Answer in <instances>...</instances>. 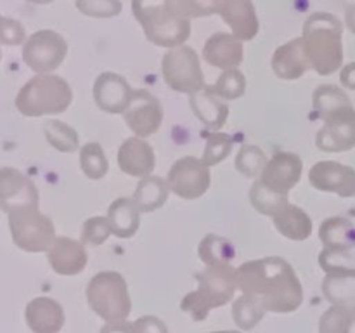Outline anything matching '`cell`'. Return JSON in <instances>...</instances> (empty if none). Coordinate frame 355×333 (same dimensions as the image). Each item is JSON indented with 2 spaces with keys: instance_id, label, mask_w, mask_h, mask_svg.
Returning <instances> with one entry per match:
<instances>
[{
  "instance_id": "27",
  "label": "cell",
  "mask_w": 355,
  "mask_h": 333,
  "mask_svg": "<svg viewBox=\"0 0 355 333\" xmlns=\"http://www.w3.org/2000/svg\"><path fill=\"white\" fill-rule=\"evenodd\" d=\"M322 293L333 305L354 307L355 305V267L340 269L326 274L322 281Z\"/></svg>"
},
{
  "instance_id": "4",
  "label": "cell",
  "mask_w": 355,
  "mask_h": 333,
  "mask_svg": "<svg viewBox=\"0 0 355 333\" xmlns=\"http://www.w3.org/2000/svg\"><path fill=\"white\" fill-rule=\"evenodd\" d=\"M71 103V85L54 73L31 76L16 96V108L24 117L59 114L68 110Z\"/></svg>"
},
{
  "instance_id": "17",
  "label": "cell",
  "mask_w": 355,
  "mask_h": 333,
  "mask_svg": "<svg viewBox=\"0 0 355 333\" xmlns=\"http://www.w3.org/2000/svg\"><path fill=\"white\" fill-rule=\"evenodd\" d=\"M155 165V149L146 139L132 135V137L125 139L118 148V166L127 176L142 179V177L151 176Z\"/></svg>"
},
{
  "instance_id": "49",
  "label": "cell",
  "mask_w": 355,
  "mask_h": 333,
  "mask_svg": "<svg viewBox=\"0 0 355 333\" xmlns=\"http://www.w3.org/2000/svg\"><path fill=\"white\" fill-rule=\"evenodd\" d=\"M0 59H2V51H0Z\"/></svg>"
},
{
  "instance_id": "24",
  "label": "cell",
  "mask_w": 355,
  "mask_h": 333,
  "mask_svg": "<svg viewBox=\"0 0 355 333\" xmlns=\"http://www.w3.org/2000/svg\"><path fill=\"white\" fill-rule=\"evenodd\" d=\"M106 217L111 232L118 238H132L141 228V212L132 198H116L107 208Z\"/></svg>"
},
{
  "instance_id": "18",
  "label": "cell",
  "mask_w": 355,
  "mask_h": 333,
  "mask_svg": "<svg viewBox=\"0 0 355 333\" xmlns=\"http://www.w3.org/2000/svg\"><path fill=\"white\" fill-rule=\"evenodd\" d=\"M85 245L68 236H58L47 250V260L52 271L61 276H76L87 266Z\"/></svg>"
},
{
  "instance_id": "12",
  "label": "cell",
  "mask_w": 355,
  "mask_h": 333,
  "mask_svg": "<svg viewBox=\"0 0 355 333\" xmlns=\"http://www.w3.org/2000/svg\"><path fill=\"white\" fill-rule=\"evenodd\" d=\"M163 117H165V113H163L162 101L155 94L144 89L134 90L130 104L123 111L125 123L134 132V135L142 139L149 137L158 130Z\"/></svg>"
},
{
  "instance_id": "1",
  "label": "cell",
  "mask_w": 355,
  "mask_h": 333,
  "mask_svg": "<svg viewBox=\"0 0 355 333\" xmlns=\"http://www.w3.org/2000/svg\"><path fill=\"white\" fill-rule=\"evenodd\" d=\"M238 288L266 311L290 312L304 300V287L283 257H263L236 267Z\"/></svg>"
},
{
  "instance_id": "32",
  "label": "cell",
  "mask_w": 355,
  "mask_h": 333,
  "mask_svg": "<svg viewBox=\"0 0 355 333\" xmlns=\"http://www.w3.org/2000/svg\"><path fill=\"white\" fill-rule=\"evenodd\" d=\"M44 134L49 144L61 153H73L78 149L80 137L78 132L71 125L64 123L61 120L51 118L44 123Z\"/></svg>"
},
{
  "instance_id": "25",
  "label": "cell",
  "mask_w": 355,
  "mask_h": 333,
  "mask_svg": "<svg viewBox=\"0 0 355 333\" xmlns=\"http://www.w3.org/2000/svg\"><path fill=\"white\" fill-rule=\"evenodd\" d=\"M274 228L281 232V236L291 241H304L312 234V219L309 217L304 208L293 203H288L281 212L272 217Z\"/></svg>"
},
{
  "instance_id": "3",
  "label": "cell",
  "mask_w": 355,
  "mask_h": 333,
  "mask_svg": "<svg viewBox=\"0 0 355 333\" xmlns=\"http://www.w3.org/2000/svg\"><path fill=\"white\" fill-rule=\"evenodd\" d=\"M132 12L146 37L158 47L175 49L191 35V21L173 9L170 0H134Z\"/></svg>"
},
{
  "instance_id": "37",
  "label": "cell",
  "mask_w": 355,
  "mask_h": 333,
  "mask_svg": "<svg viewBox=\"0 0 355 333\" xmlns=\"http://www.w3.org/2000/svg\"><path fill=\"white\" fill-rule=\"evenodd\" d=\"M263 311L266 309L259 302L246 297V295L236 298L234 305H232V316L241 328H252L253 325H257L262 319Z\"/></svg>"
},
{
  "instance_id": "28",
  "label": "cell",
  "mask_w": 355,
  "mask_h": 333,
  "mask_svg": "<svg viewBox=\"0 0 355 333\" xmlns=\"http://www.w3.org/2000/svg\"><path fill=\"white\" fill-rule=\"evenodd\" d=\"M312 108H314V117L324 121L333 114L352 110L354 104L342 87L319 85L312 94Z\"/></svg>"
},
{
  "instance_id": "9",
  "label": "cell",
  "mask_w": 355,
  "mask_h": 333,
  "mask_svg": "<svg viewBox=\"0 0 355 333\" xmlns=\"http://www.w3.org/2000/svg\"><path fill=\"white\" fill-rule=\"evenodd\" d=\"M68 54V42L54 30H38L23 44V61L37 75H51Z\"/></svg>"
},
{
  "instance_id": "21",
  "label": "cell",
  "mask_w": 355,
  "mask_h": 333,
  "mask_svg": "<svg viewBox=\"0 0 355 333\" xmlns=\"http://www.w3.org/2000/svg\"><path fill=\"white\" fill-rule=\"evenodd\" d=\"M272 71L283 80H297L311 69L302 37L293 38L274 51L270 59Z\"/></svg>"
},
{
  "instance_id": "30",
  "label": "cell",
  "mask_w": 355,
  "mask_h": 333,
  "mask_svg": "<svg viewBox=\"0 0 355 333\" xmlns=\"http://www.w3.org/2000/svg\"><path fill=\"white\" fill-rule=\"evenodd\" d=\"M198 255L205 266H227L234 260L236 246L218 234H207L198 245Z\"/></svg>"
},
{
  "instance_id": "2",
  "label": "cell",
  "mask_w": 355,
  "mask_h": 333,
  "mask_svg": "<svg viewBox=\"0 0 355 333\" xmlns=\"http://www.w3.org/2000/svg\"><path fill=\"white\" fill-rule=\"evenodd\" d=\"M343 23L329 12H314L302 30L311 69L328 76L343 68Z\"/></svg>"
},
{
  "instance_id": "39",
  "label": "cell",
  "mask_w": 355,
  "mask_h": 333,
  "mask_svg": "<svg viewBox=\"0 0 355 333\" xmlns=\"http://www.w3.org/2000/svg\"><path fill=\"white\" fill-rule=\"evenodd\" d=\"M173 9L186 19H194V17L211 16L218 12V3L220 0H170Z\"/></svg>"
},
{
  "instance_id": "46",
  "label": "cell",
  "mask_w": 355,
  "mask_h": 333,
  "mask_svg": "<svg viewBox=\"0 0 355 333\" xmlns=\"http://www.w3.org/2000/svg\"><path fill=\"white\" fill-rule=\"evenodd\" d=\"M103 333H134V325L128 323H111L103 328Z\"/></svg>"
},
{
  "instance_id": "13",
  "label": "cell",
  "mask_w": 355,
  "mask_h": 333,
  "mask_svg": "<svg viewBox=\"0 0 355 333\" xmlns=\"http://www.w3.org/2000/svg\"><path fill=\"white\" fill-rule=\"evenodd\" d=\"M312 187L322 193L338 194L340 198L355 196V169L335 160H321L309 170Z\"/></svg>"
},
{
  "instance_id": "44",
  "label": "cell",
  "mask_w": 355,
  "mask_h": 333,
  "mask_svg": "<svg viewBox=\"0 0 355 333\" xmlns=\"http://www.w3.org/2000/svg\"><path fill=\"white\" fill-rule=\"evenodd\" d=\"M134 333H166V326L158 318L146 316L135 323Z\"/></svg>"
},
{
  "instance_id": "40",
  "label": "cell",
  "mask_w": 355,
  "mask_h": 333,
  "mask_svg": "<svg viewBox=\"0 0 355 333\" xmlns=\"http://www.w3.org/2000/svg\"><path fill=\"white\" fill-rule=\"evenodd\" d=\"M319 266L326 274L340 269H354L355 257L352 250L322 248V252L319 253Z\"/></svg>"
},
{
  "instance_id": "50",
  "label": "cell",
  "mask_w": 355,
  "mask_h": 333,
  "mask_svg": "<svg viewBox=\"0 0 355 333\" xmlns=\"http://www.w3.org/2000/svg\"><path fill=\"white\" fill-rule=\"evenodd\" d=\"M2 17H3V16H2V14H0V19H2Z\"/></svg>"
},
{
  "instance_id": "6",
  "label": "cell",
  "mask_w": 355,
  "mask_h": 333,
  "mask_svg": "<svg viewBox=\"0 0 355 333\" xmlns=\"http://www.w3.org/2000/svg\"><path fill=\"white\" fill-rule=\"evenodd\" d=\"M92 311L107 321H123L130 312V295L125 278L116 271H101L87 284Z\"/></svg>"
},
{
  "instance_id": "45",
  "label": "cell",
  "mask_w": 355,
  "mask_h": 333,
  "mask_svg": "<svg viewBox=\"0 0 355 333\" xmlns=\"http://www.w3.org/2000/svg\"><path fill=\"white\" fill-rule=\"evenodd\" d=\"M340 82L345 89L355 90V62H349L340 69Z\"/></svg>"
},
{
  "instance_id": "36",
  "label": "cell",
  "mask_w": 355,
  "mask_h": 333,
  "mask_svg": "<svg viewBox=\"0 0 355 333\" xmlns=\"http://www.w3.org/2000/svg\"><path fill=\"white\" fill-rule=\"evenodd\" d=\"M232 148H234V139L225 132H210L205 139V149H203V160L208 166H214L217 163L224 162L229 155H231Z\"/></svg>"
},
{
  "instance_id": "5",
  "label": "cell",
  "mask_w": 355,
  "mask_h": 333,
  "mask_svg": "<svg viewBox=\"0 0 355 333\" xmlns=\"http://www.w3.org/2000/svg\"><path fill=\"white\" fill-rule=\"evenodd\" d=\"M198 290L184 297L182 309L193 318L201 319L214 307L227 304L238 288V273L231 264L208 266L198 273Z\"/></svg>"
},
{
  "instance_id": "22",
  "label": "cell",
  "mask_w": 355,
  "mask_h": 333,
  "mask_svg": "<svg viewBox=\"0 0 355 333\" xmlns=\"http://www.w3.org/2000/svg\"><path fill=\"white\" fill-rule=\"evenodd\" d=\"M28 326L35 333H58L64 325V311L61 304L51 297H37L24 311Z\"/></svg>"
},
{
  "instance_id": "47",
  "label": "cell",
  "mask_w": 355,
  "mask_h": 333,
  "mask_svg": "<svg viewBox=\"0 0 355 333\" xmlns=\"http://www.w3.org/2000/svg\"><path fill=\"white\" fill-rule=\"evenodd\" d=\"M345 26L347 30L355 33V2L350 3L345 10Z\"/></svg>"
},
{
  "instance_id": "15",
  "label": "cell",
  "mask_w": 355,
  "mask_h": 333,
  "mask_svg": "<svg viewBox=\"0 0 355 333\" xmlns=\"http://www.w3.org/2000/svg\"><path fill=\"white\" fill-rule=\"evenodd\" d=\"M92 94L96 104L104 113L123 114V111L130 104L134 90L123 75L114 71H103L94 82Z\"/></svg>"
},
{
  "instance_id": "26",
  "label": "cell",
  "mask_w": 355,
  "mask_h": 333,
  "mask_svg": "<svg viewBox=\"0 0 355 333\" xmlns=\"http://www.w3.org/2000/svg\"><path fill=\"white\" fill-rule=\"evenodd\" d=\"M168 196L170 187L166 184V179L151 173V176L142 177L139 180L132 200L135 201L141 214H149V212L159 210L166 203Z\"/></svg>"
},
{
  "instance_id": "20",
  "label": "cell",
  "mask_w": 355,
  "mask_h": 333,
  "mask_svg": "<svg viewBox=\"0 0 355 333\" xmlns=\"http://www.w3.org/2000/svg\"><path fill=\"white\" fill-rule=\"evenodd\" d=\"M245 47L239 38L229 31H217L203 45V59L220 69H236L243 61Z\"/></svg>"
},
{
  "instance_id": "34",
  "label": "cell",
  "mask_w": 355,
  "mask_h": 333,
  "mask_svg": "<svg viewBox=\"0 0 355 333\" xmlns=\"http://www.w3.org/2000/svg\"><path fill=\"white\" fill-rule=\"evenodd\" d=\"M207 89L210 92H214L215 96L220 97L222 101H234L245 94L246 90V76L245 73L236 69H225L218 75V78L215 80V83L207 85Z\"/></svg>"
},
{
  "instance_id": "43",
  "label": "cell",
  "mask_w": 355,
  "mask_h": 333,
  "mask_svg": "<svg viewBox=\"0 0 355 333\" xmlns=\"http://www.w3.org/2000/svg\"><path fill=\"white\" fill-rule=\"evenodd\" d=\"M336 333H355V305L354 307H340Z\"/></svg>"
},
{
  "instance_id": "42",
  "label": "cell",
  "mask_w": 355,
  "mask_h": 333,
  "mask_svg": "<svg viewBox=\"0 0 355 333\" xmlns=\"http://www.w3.org/2000/svg\"><path fill=\"white\" fill-rule=\"evenodd\" d=\"M26 42V31L23 23L14 17H2L0 19V44L19 45Z\"/></svg>"
},
{
  "instance_id": "29",
  "label": "cell",
  "mask_w": 355,
  "mask_h": 333,
  "mask_svg": "<svg viewBox=\"0 0 355 333\" xmlns=\"http://www.w3.org/2000/svg\"><path fill=\"white\" fill-rule=\"evenodd\" d=\"M319 239L324 248H355V224L345 217H328L319 228Z\"/></svg>"
},
{
  "instance_id": "7",
  "label": "cell",
  "mask_w": 355,
  "mask_h": 333,
  "mask_svg": "<svg viewBox=\"0 0 355 333\" xmlns=\"http://www.w3.org/2000/svg\"><path fill=\"white\" fill-rule=\"evenodd\" d=\"M9 231L17 248L28 253L47 252L55 241V228L38 208H24L7 215Z\"/></svg>"
},
{
  "instance_id": "16",
  "label": "cell",
  "mask_w": 355,
  "mask_h": 333,
  "mask_svg": "<svg viewBox=\"0 0 355 333\" xmlns=\"http://www.w3.org/2000/svg\"><path fill=\"white\" fill-rule=\"evenodd\" d=\"M304 170V162L297 153L279 151L269 160L260 180L277 193L288 194L298 184Z\"/></svg>"
},
{
  "instance_id": "48",
  "label": "cell",
  "mask_w": 355,
  "mask_h": 333,
  "mask_svg": "<svg viewBox=\"0 0 355 333\" xmlns=\"http://www.w3.org/2000/svg\"><path fill=\"white\" fill-rule=\"evenodd\" d=\"M222 333H236V332H222Z\"/></svg>"
},
{
  "instance_id": "41",
  "label": "cell",
  "mask_w": 355,
  "mask_h": 333,
  "mask_svg": "<svg viewBox=\"0 0 355 333\" xmlns=\"http://www.w3.org/2000/svg\"><path fill=\"white\" fill-rule=\"evenodd\" d=\"M76 9L89 17H114L121 12L120 0H76Z\"/></svg>"
},
{
  "instance_id": "11",
  "label": "cell",
  "mask_w": 355,
  "mask_h": 333,
  "mask_svg": "<svg viewBox=\"0 0 355 333\" xmlns=\"http://www.w3.org/2000/svg\"><path fill=\"white\" fill-rule=\"evenodd\" d=\"M38 189L33 180L14 166L0 169V210L7 215L24 208H38Z\"/></svg>"
},
{
  "instance_id": "35",
  "label": "cell",
  "mask_w": 355,
  "mask_h": 333,
  "mask_svg": "<svg viewBox=\"0 0 355 333\" xmlns=\"http://www.w3.org/2000/svg\"><path fill=\"white\" fill-rule=\"evenodd\" d=\"M267 163H269V158H267L266 151L255 144L241 146L236 155V169L246 177H259L260 179Z\"/></svg>"
},
{
  "instance_id": "31",
  "label": "cell",
  "mask_w": 355,
  "mask_h": 333,
  "mask_svg": "<svg viewBox=\"0 0 355 333\" xmlns=\"http://www.w3.org/2000/svg\"><path fill=\"white\" fill-rule=\"evenodd\" d=\"M250 203L259 214L274 217L277 212H281L290 203V200H288V194L277 193L259 179L250 187Z\"/></svg>"
},
{
  "instance_id": "33",
  "label": "cell",
  "mask_w": 355,
  "mask_h": 333,
  "mask_svg": "<svg viewBox=\"0 0 355 333\" xmlns=\"http://www.w3.org/2000/svg\"><path fill=\"white\" fill-rule=\"evenodd\" d=\"M80 166L82 172L89 179L99 180L110 170V162H107L104 149L99 142H87L80 149Z\"/></svg>"
},
{
  "instance_id": "14",
  "label": "cell",
  "mask_w": 355,
  "mask_h": 333,
  "mask_svg": "<svg viewBox=\"0 0 355 333\" xmlns=\"http://www.w3.org/2000/svg\"><path fill=\"white\" fill-rule=\"evenodd\" d=\"M315 146L326 153H343L355 148V110H345L324 120L315 134Z\"/></svg>"
},
{
  "instance_id": "10",
  "label": "cell",
  "mask_w": 355,
  "mask_h": 333,
  "mask_svg": "<svg viewBox=\"0 0 355 333\" xmlns=\"http://www.w3.org/2000/svg\"><path fill=\"white\" fill-rule=\"evenodd\" d=\"M166 184L170 193L184 200H198L203 196L211 184L210 166L196 156H184L170 166Z\"/></svg>"
},
{
  "instance_id": "38",
  "label": "cell",
  "mask_w": 355,
  "mask_h": 333,
  "mask_svg": "<svg viewBox=\"0 0 355 333\" xmlns=\"http://www.w3.org/2000/svg\"><path fill=\"white\" fill-rule=\"evenodd\" d=\"M113 234L110 228V222L107 217L104 215H96V217H90L83 222L82 232H80V241L83 245H103L110 236Z\"/></svg>"
},
{
  "instance_id": "19",
  "label": "cell",
  "mask_w": 355,
  "mask_h": 333,
  "mask_svg": "<svg viewBox=\"0 0 355 333\" xmlns=\"http://www.w3.org/2000/svg\"><path fill=\"white\" fill-rule=\"evenodd\" d=\"M218 14L231 28V33L241 42L252 40L259 33L260 21L255 6L250 0H220Z\"/></svg>"
},
{
  "instance_id": "23",
  "label": "cell",
  "mask_w": 355,
  "mask_h": 333,
  "mask_svg": "<svg viewBox=\"0 0 355 333\" xmlns=\"http://www.w3.org/2000/svg\"><path fill=\"white\" fill-rule=\"evenodd\" d=\"M189 106L198 120L205 125V128L214 132H220L229 117V106L215 96L214 92L205 87L200 92L189 96Z\"/></svg>"
},
{
  "instance_id": "8",
  "label": "cell",
  "mask_w": 355,
  "mask_h": 333,
  "mask_svg": "<svg viewBox=\"0 0 355 333\" xmlns=\"http://www.w3.org/2000/svg\"><path fill=\"white\" fill-rule=\"evenodd\" d=\"M162 75L166 85L175 92L193 96L207 87L200 56L189 45H180L165 52L162 58Z\"/></svg>"
}]
</instances>
